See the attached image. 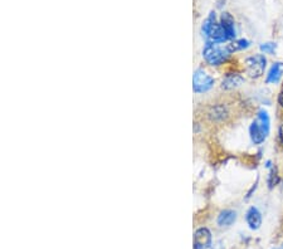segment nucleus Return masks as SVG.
Returning a JSON list of instances; mask_svg holds the SVG:
<instances>
[{
	"instance_id": "f257e3e1",
	"label": "nucleus",
	"mask_w": 283,
	"mask_h": 249,
	"mask_svg": "<svg viewBox=\"0 0 283 249\" xmlns=\"http://www.w3.org/2000/svg\"><path fill=\"white\" fill-rule=\"evenodd\" d=\"M198 116L205 124H213V126H222L233 119V104L229 101H224V100H217V101H213L212 104L205 105Z\"/></svg>"
},
{
	"instance_id": "f03ea898",
	"label": "nucleus",
	"mask_w": 283,
	"mask_h": 249,
	"mask_svg": "<svg viewBox=\"0 0 283 249\" xmlns=\"http://www.w3.org/2000/svg\"><path fill=\"white\" fill-rule=\"evenodd\" d=\"M232 54V52L229 51L228 44H219V43H213L208 42L207 45L204 47L203 51V57L204 59L208 62L212 66H219L223 64L229 56Z\"/></svg>"
},
{
	"instance_id": "7ed1b4c3",
	"label": "nucleus",
	"mask_w": 283,
	"mask_h": 249,
	"mask_svg": "<svg viewBox=\"0 0 283 249\" xmlns=\"http://www.w3.org/2000/svg\"><path fill=\"white\" fill-rule=\"evenodd\" d=\"M201 30L208 38L210 42L213 43H224L227 42V37H225L224 29H223L222 24L217 21V15L215 13H210V15L205 19L203 23Z\"/></svg>"
},
{
	"instance_id": "20e7f679",
	"label": "nucleus",
	"mask_w": 283,
	"mask_h": 249,
	"mask_svg": "<svg viewBox=\"0 0 283 249\" xmlns=\"http://www.w3.org/2000/svg\"><path fill=\"white\" fill-rule=\"evenodd\" d=\"M244 64H246L244 69H246V73L248 74V77L257 80V78L262 77L263 73H265L267 59L263 54H256V56L248 57Z\"/></svg>"
},
{
	"instance_id": "39448f33",
	"label": "nucleus",
	"mask_w": 283,
	"mask_h": 249,
	"mask_svg": "<svg viewBox=\"0 0 283 249\" xmlns=\"http://www.w3.org/2000/svg\"><path fill=\"white\" fill-rule=\"evenodd\" d=\"M214 78L204 69H196L193 77V90L195 93H205L214 86Z\"/></svg>"
},
{
	"instance_id": "423d86ee",
	"label": "nucleus",
	"mask_w": 283,
	"mask_h": 249,
	"mask_svg": "<svg viewBox=\"0 0 283 249\" xmlns=\"http://www.w3.org/2000/svg\"><path fill=\"white\" fill-rule=\"evenodd\" d=\"M212 246V234L207 228H200L194 234V249H208Z\"/></svg>"
},
{
	"instance_id": "0eeeda50",
	"label": "nucleus",
	"mask_w": 283,
	"mask_h": 249,
	"mask_svg": "<svg viewBox=\"0 0 283 249\" xmlns=\"http://www.w3.org/2000/svg\"><path fill=\"white\" fill-rule=\"evenodd\" d=\"M220 24L224 29L227 40H232L236 38V28H234V19L229 13H223L220 18Z\"/></svg>"
},
{
	"instance_id": "6e6552de",
	"label": "nucleus",
	"mask_w": 283,
	"mask_h": 249,
	"mask_svg": "<svg viewBox=\"0 0 283 249\" xmlns=\"http://www.w3.org/2000/svg\"><path fill=\"white\" fill-rule=\"evenodd\" d=\"M246 220L247 224H248L252 231H257V229H260L261 226H262V214H261V212L257 208L252 207L247 212Z\"/></svg>"
},
{
	"instance_id": "1a4fd4ad",
	"label": "nucleus",
	"mask_w": 283,
	"mask_h": 249,
	"mask_svg": "<svg viewBox=\"0 0 283 249\" xmlns=\"http://www.w3.org/2000/svg\"><path fill=\"white\" fill-rule=\"evenodd\" d=\"M244 78L242 77L239 73H229L224 77V80L222 81V88L225 91L234 90V88L239 87V86L243 85Z\"/></svg>"
},
{
	"instance_id": "9d476101",
	"label": "nucleus",
	"mask_w": 283,
	"mask_h": 249,
	"mask_svg": "<svg viewBox=\"0 0 283 249\" xmlns=\"http://www.w3.org/2000/svg\"><path fill=\"white\" fill-rule=\"evenodd\" d=\"M249 135H251L252 142L256 143V145H261V143L265 142V140L267 138V133L262 130L260 124H257V121H253L249 127Z\"/></svg>"
},
{
	"instance_id": "9b49d317",
	"label": "nucleus",
	"mask_w": 283,
	"mask_h": 249,
	"mask_svg": "<svg viewBox=\"0 0 283 249\" xmlns=\"http://www.w3.org/2000/svg\"><path fill=\"white\" fill-rule=\"evenodd\" d=\"M283 76V63L282 62H277V63H273V66L271 67L270 72L267 74V83H277L280 82L281 78Z\"/></svg>"
},
{
	"instance_id": "f8f14e48",
	"label": "nucleus",
	"mask_w": 283,
	"mask_h": 249,
	"mask_svg": "<svg viewBox=\"0 0 283 249\" xmlns=\"http://www.w3.org/2000/svg\"><path fill=\"white\" fill-rule=\"evenodd\" d=\"M237 220V213L233 210H223L218 217V224L220 227H230Z\"/></svg>"
},
{
	"instance_id": "ddd939ff",
	"label": "nucleus",
	"mask_w": 283,
	"mask_h": 249,
	"mask_svg": "<svg viewBox=\"0 0 283 249\" xmlns=\"http://www.w3.org/2000/svg\"><path fill=\"white\" fill-rule=\"evenodd\" d=\"M257 124H260L261 127H262V130L265 131L266 133H270V124H271V121H270V116H268L267 111H265V110H261L260 112H258V115H257V119H256Z\"/></svg>"
},
{
	"instance_id": "4468645a",
	"label": "nucleus",
	"mask_w": 283,
	"mask_h": 249,
	"mask_svg": "<svg viewBox=\"0 0 283 249\" xmlns=\"http://www.w3.org/2000/svg\"><path fill=\"white\" fill-rule=\"evenodd\" d=\"M249 47V42L246 39H239V40H234V42L229 43L228 44V48H229V51L232 52V53H234V52H238V51H242V49H246V48Z\"/></svg>"
},
{
	"instance_id": "2eb2a0df",
	"label": "nucleus",
	"mask_w": 283,
	"mask_h": 249,
	"mask_svg": "<svg viewBox=\"0 0 283 249\" xmlns=\"http://www.w3.org/2000/svg\"><path fill=\"white\" fill-rule=\"evenodd\" d=\"M276 48H277L276 43H263V44H261V51L267 54H272L276 51Z\"/></svg>"
},
{
	"instance_id": "dca6fc26",
	"label": "nucleus",
	"mask_w": 283,
	"mask_h": 249,
	"mask_svg": "<svg viewBox=\"0 0 283 249\" xmlns=\"http://www.w3.org/2000/svg\"><path fill=\"white\" fill-rule=\"evenodd\" d=\"M278 183V176H277V174H275V172H272L271 174V176H270V186L272 188L273 185H276V184Z\"/></svg>"
},
{
	"instance_id": "f3484780",
	"label": "nucleus",
	"mask_w": 283,
	"mask_h": 249,
	"mask_svg": "<svg viewBox=\"0 0 283 249\" xmlns=\"http://www.w3.org/2000/svg\"><path fill=\"white\" fill-rule=\"evenodd\" d=\"M277 101H278V105H280V106L283 109V87H282V90H281V92L278 93Z\"/></svg>"
},
{
	"instance_id": "a211bd4d",
	"label": "nucleus",
	"mask_w": 283,
	"mask_h": 249,
	"mask_svg": "<svg viewBox=\"0 0 283 249\" xmlns=\"http://www.w3.org/2000/svg\"><path fill=\"white\" fill-rule=\"evenodd\" d=\"M278 136H280V141L283 145V124H281L280 128H278Z\"/></svg>"
},
{
	"instance_id": "6ab92c4d",
	"label": "nucleus",
	"mask_w": 283,
	"mask_h": 249,
	"mask_svg": "<svg viewBox=\"0 0 283 249\" xmlns=\"http://www.w3.org/2000/svg\"><path fill=\"white\" fill-rule=\"evenodd\" d=\"M281 249H283V244H282V246H281Z\"/></svg>"
}]
</instances>
